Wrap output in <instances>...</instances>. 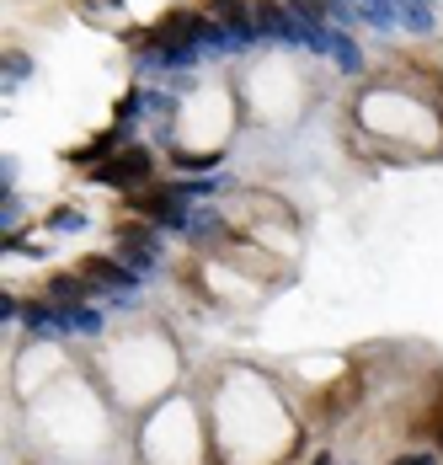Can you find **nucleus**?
Listing matches in <instances>:
<instances>
[{"label":"nucleus","instance_id":"obj_1","mask_svg":"<svg viewBox=\"0 0 443 465\" xmlns=\"http://www.w3.org/2000/svg\"><path fill=\"white\" fill-rule=\"evenodd\" d=\"M209 27H214V16H209V11L177 5V11H166V16L139 38V44H150L155 54H161V48H192V44H203V38H209Z\"/></svg>","mask_w":443,"mask_h":465},{"label":"nucleus","instance_id":"obj_2","mask_svg":"<svg viewBox=\"0 0 443 465\" xmlns=\"http://www.w3.org/2000/svg\"><path fill=\"white\" fill-rule=\"evenodd\" d=\"M91 177L107 183V187H123V193H139V187H150V177H155V155H150L144 144H123V150H118L113 161H102Z\"/></svg>","mask_w":443,"mask_h":465},{"label":"nucleus","instance_id":"obj_3","mask_svg":"<svg viewBox=\"0 0 443 465\" xmlns=\"http://www.w3.org/2000/svg\"><path fill=\"white\" fill-rule=\"evenodd\" d=\"M81 273H86V283L96 289V300L133 294V289H139V279H144V273H133L123 257H86V262H81Z\"/></svg>","mask_w":443,"mask_h":465},{"label":"nucleus","instance_id":"obj_4","mask_svg":"<svg viewBox=\"0 0 443 465\" xmlns=\"http://www.w3.org/2000/svg\"><path fill=\"white\" fill-rule=\"evenodd\" d=\"M48 300H54V305H86V300H96V289H91L86 273L75 268V273H54V279H48Z\"/></svg>","mask_w":443,"mask_h":465},{"label":"nucleus","instance_id":"obj_5","mask_svg":"<svg viewBox=\"0 0 443 465\" xmlns=\"http://www.w3.org/2000/svg\"><path fill=\"white\" fill-rule=\"evenodd\" d=\"M123 252H161V225H118Z\"/></svg>","mask_w":443,"mask_h":465},{"label":"nucleus","instance_id":"obj_6","mask_svg":"<svg viewBox=\"0 0 443 465\" xmlns=\"http://www.w3.org/2000/svg\"><path fill=\"white\" fill-rule=\"evenodd\" d=\"M59 326H64V331H86V337H96V331H102V316H96L91 305H59Z\"/></svg>","mask_w":443,"mask_h":465},{"label":"nucleus","instance_id":"obj_7","mask_svg":"<svg viewBox=\"0 0 443 465\" xmlns=\"http://www.w3.org/2000/svg\"><path fill=\"white\" fill-rule=\"evenodd\" d=\"M331 54H337V64H342V70H358V64H363V59H358V48H353V38H348V33H331Z\"/></svg>","mask_w":443,"mask_h":465},{"label":"nucleus","instance_id":"obj_8","mask_svg":"<svg viewBox=\"0 0 443 465\" xmlns=\"http://www.w3.org/2000/svg\"><path fill=\"white\" fill-rule=\"evenodd\" d=\"M54 231H86V214L81 209H59L54 214Z\"/></svg>","mask_w":443,"mask_h":465},{"label":"nucleus","instance_id":"obj_9","mask_svg":"<svg viewBox=\"0 0 443 465\" xmlns=\"http://www.w3.org/2000/svg\"><path fill=\"white\" fill-rule=\"evenodd\" d=\"M22 75H27V59H22V54H11V59H5V81H11V86H16V81H22Z\"/></svg>","mask_w":443,"mask_h":465}]
</instances>
